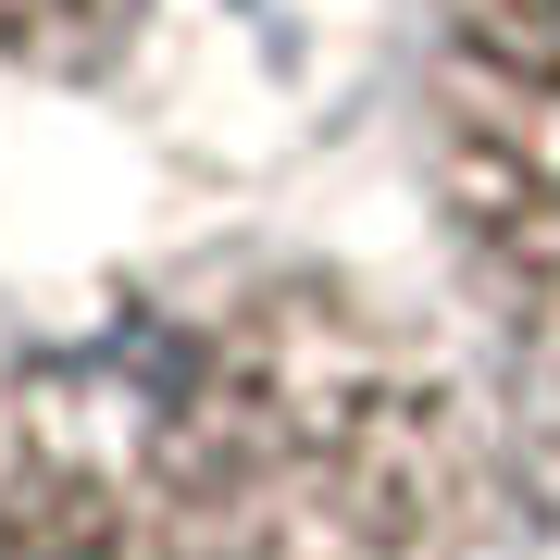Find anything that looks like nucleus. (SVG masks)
I'll return each instance as SVG.
<instances>
[{
  "mask_svg": "<svg viewBox=\"0 0 560 560\" xmlns=\"http://www.w3.org/2000/svg\"><path fill=\"white\" fill-rule=\"evenodd\" d=\"M448 361L300 261H187L0 374V560H460Z\"/></svg>",
  "mask_w": 560,
  "mask_h": 560,
  "instance_id": "nucleus-1",
  "label": "nucleus"
},
{
  "mask_svg": "<svg viewBox=\"0 0 560 560\" xmlns=\"http://www.w3.org/2000/svg\"><path fill=\"white\" fill-rule=\"evenodd\" d=\"M150 0H0V75H101Z\"/></svg>",
  "mask_w": 560,
  "mask_h": 560,
  "instance_id": "nucleus-3",
  "label": "nucleus"
},
{
  "mask_svg": "<svg viewBox=\"0 0 560 560\" xmlns=\"http://www.w3.org/2000/svg\"><path fill=\"white\" fill-rule=\"evenodd\" d=\"M423 175L511 399L560 423V0H448L423 50Z\"/></svg>",
  "mask_w": 560,
  "mask_h": 560,
  "instance_id": "nucleus-2",
  "label": "nucleus"
}]
</instances>
